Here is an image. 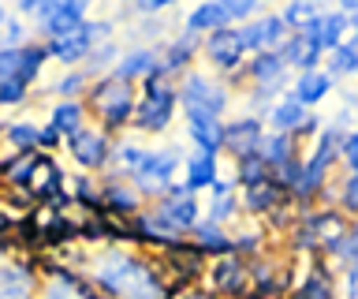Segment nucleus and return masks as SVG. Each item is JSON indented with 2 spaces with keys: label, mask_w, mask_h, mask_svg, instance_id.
<instances>
[{
  "label": "nucleus",
  "mask_w": 358,
  "mask_h": 299,
  "mask_svg": "<svg viewBox=\"0 0 358 299\" xmlns=\"http://www.w3.org/2000/svg\"><path fill=\"white\" fill-rule=\"evenodd\" d=\"M243 75L254 86H287L291 83V71L284 68V60L276 53H254V60H246Z\"/></svg>",
  "instance_id": "nucleus-22"
},
{
  "label": "nucleus",
  "mask_w": 358,
  "mask_h": 299,
  "mask_svg": "<svg viewBox=\"0 0 358 299\" xmlns=\"http://www.w3.org/2000/svg\"><path fill=\"white\" fill-rule=\"evenodd\" d=\"M336 161H343L347 172L358 169V135H355V131H347V135L340 139V153H336Z\"/></svg>",
  "instance_id": "nucleus-42"
},
{
  "label": "nucleus",
  "mask_w": 358,
  "mask_h": 299,
  "mask_svg": "<svg viewBox=\"0 0 358 299\" xmlns=\"http://www.w3.org/2000/svg\"><path fill=\"white\" fill-rule=\"evenodd\" d=\"M0 299H34V270L11 262L0 270Z\"/></svg>",
  "instance_id": "nucleus-29"
},
{
  "label": "nucleus",
  "mask_w": 358,
  "mask_h": 299,
  "mask_svg": "<svg viewBox=\"0 0 358 299\" xmlns=\"http://www.w3.org/2000/svg\"><path fill=\"white\" fill-rule=\"evenodd\" d=\"M67 150H71L78 169L101 172L108 165V158H112V135H105L97 124H86L83 131H75V135L67 139Z\"/></svg>",
  "instance_id": "nucleus-9"
},
{
  "label": "nucleus",
  "mask_w": 358,
  "mask_h": 299,
  "mask_svg": "<svg viewBox=\"0 0 358 299\" xmlns=\"http://www.w3.org/2000/svg\"><path fill=\"white\" fill-rule=\"evenodd\" d=\"M168 299H217L209 292V288H194V284H183V288H172V295Z\"/></svg>",
  "instance_id": "nucleus-44"
},
{
  "label": "nucleus",
  "mask_w": 358,
  "mask_h": 299,
  "mask_svg": "<svg viewBox=\"0 0 358 299\" xmlns=\"http://www.w3.org/2000/svg\"><path fill=\"white\" fill-rule=\"evenodd\" d=\"M243 209L246 214H276V209H287L291 198L280 191V187L273 180H265V183H254V187H243Z\"/></svg>",
  "instance_id": "nucleus-25"
},
{
  "label": "nucleus",
  "mask_w": 358,
  "mask_h": 299,
  "mask_svg": "<svg viewBox=\"0 0 358 299\" xmlns=\"http://www.w3.org/2000/svg\"><path fill=\"white\" fill-rule=\"evenodd\" d=\"M83 105H86V116H94L97 127L105 131V135H112V131L131 124V116H134V86L105 75V79L90 83Z\"/></svg>",
  "instance_id": "nucleus-2"
},
{
  "label": "nucleus",
  "mask_w": 358,
  "mask_h": 299,
  "mask_svg": "<svg viewBox=\"0 0 358 299\" xmlns=\"http://www.w3.org/2000/svg\"><path fill=\"white\" fill-rule=\"evenodd\" d=\"M217 180H220V158H209V153H190V158H187V169H183L187 191H190V195L209 191Z\"/></svg>",
  "instance_id": "nucleus-26"
},
{
  "label": "nucleus",
  "mask_w": 358,
  "mask_h": 299,
  "mask_svg": "<svg viewBox=\"0 0 358 299\" xmlns=\"http://www.w3.org/2000/svg\"><path fill=\"white\" fill-rule=\"evenodd\" d=\"M22 46H30V30L22 19H4V27H0V49H22Z\"/></svg>",
  "instance_id": "nucleus-38"
},
{
  "label": "nucleus",
  "mask_w": 358,
  "mask_h": 299,
  "mask_svg": "<svg viewBox=\"0 0 358 299\" xmlns=\"http://www.w3.org/2000/svg\"><path fill=\"white\" fill-rule=\"evenodd\" d=\"M153 214L161 217L176 236H187V232L201 221V206H198L194 195H187V198H157Z\"/></svg>",
  "instance_id": "nucleus-15"
},
{
  "label": "nucleus",
  "mask_w": 358,
  "mask_h": 299,
  "mask_svg": "<svg viewBox=\"0 0 358 299\" xmlns=\"http://www.w3.org/2000/svg\"><path fill=\"white\" fill-rule=\"evenodd\" d=\"M228 86L220 79H209L206 71H183L176 83V105L183 109L187 120H220L228 113Z\"/></svg>",
  "instance_id": "nucleus-3"
},
{
  "label": "nucleus",
  "mask_w": 358,
  "mask_h": 299,
  "mask_svg": "<svg viewBox=\"0 0 358 299\" xmlns=\"http://www.w3.org/2000/svg\"><path fill=\"white\" fill-rule=\"evenodd\" d=\"M52 90L60 94V102H78V94H86V90H90V79H86V71H83V68H67L60 79L52 83Z\"/></svg>",
  "instance_id": "nucleus-37"
},
{
  "label": "nucleus",
  "mask_w": 358,
  "mask_h": 299,
  "mask_svg": "<svg viewBox=\"0 0 358 299\" xmlns=\"http://www.w3.org/2000/svg\"><path fill=\"white\" fill-rule=\"evenodd\" d=\"M358 71V41L355 38H347L343 46H336L332 53H329V79L336 83V79H347V75H355Z\"/></svg>",
  "instance_id": "nucleus-34"
},
{
  "label": "nucleus",
  "mask_w": 358,
  "mask_h": 299,
  "mask_svg": "<svg viewBox=\"0 0 358 299\" xmlns=\"http://www.w3.org/2000/svg\"><path fill=\"white\" fill-rule=\"evenodd\" d=\"M34 23H38V34L45 41H56L86 23V4H78V0H41V12Z\"/></svg>",
  "instance_id": "nucleus-7"
},
{
  "label": "nucleus",
  "mask_w": 358,
  "mask_h": 299,
  "mask_svg": "<svg viewBox=\"0 0 358 299\" xmlns=\"http://www.w3.org/2000/svg\"><path fill=\"white\" fill-rule=\"evenodd\" d=\"M291 34V30L284 27V19H280V12H262L254 15L250 23L239 27V41L246 53H276L280 41H284Z\"/></svg>",
  "instance_id": "nucleus-10"
},
{
  "label": "nucleus",
  "mask_w": 358,
  "mask_h": 299,
  "mask_svg": "<svg viewBox=\"0 0 358 299\" xmlns=\"http://www.w3.org/2000/svg\"><path fill=\"white\" fill-rule=\"evenodd\" d=\"M268 180V165L257 158V153H250V158H239L235 161V187H254V183H265Z\"/></svg>",
  "instance_id": "nucleus-35"
},
{
  "label": "nucleus",
  "mask_w": 358,
  "mask_h": 299,
  "mask_svg": "<svg viewBox=\"0 0 358 299\" xmlns=\"http://www.w3.org/2000/svg\"><path fill=\"white\" fill-rule=\"evenodd\" d=\"M231 19H228V4L224 0H206V4H198L194 12L187 15V34L194 38H206V34H217V30H228Z\"/></svg>",
  "instance_id": "nucleus-21"
},
{
  "label": "nucleus",
  "mask_w": 358,
  "mask_h": 299,
  "mask_svg": "<svg viewBox=\"0 0 358 299\" xmlns=\"http://www.w3.org/2000/svg\"><path fill=\"white\" fill-rule=\"evenodd\" d=\"M19 68H22V49H0V83L19 79Z\"/></svg>",
  "instance_id": "nucleus-41"
},
{
  "label": "nucleus",
  "mask_w": 358,
  "mask_h": 299,
  "mask_svg": "<svg viewBox=\"0 0 358 299\" xmlns=\"http://www.w3.org/2000/svg\"><path fill=\"white\" fill-rule=\"evenodd\" d=\"M56 142H60V135H56L52 127H38V150H49Z\"/></svg>",
  "instance_id": "nucleus-46"
},
{
  "label": "nucleus",
  "mask_w": 358,
  "mask_h": 299,
  "mask_svg": "<svg viewBox=\"0 0 358 299\" xmlns=\"http://www.w3.org/2000/svg\"><path fill=\"white\" fill-rule=\"evenodd\" d=\"M351 27H355V19H347L343 12H336V8H332V12L324 8L321 19L310 27V38L321 46V53H332L336 46H343V41L351 38Z\"/></svg>",
  "instance_id": "nucleus-17"
},
{
  "label": "nucleus",
  "mask_w": 358,
  "mask_h": 299,
  "mask_svg": "<svg viewBox=\"0 0 358 299\" xmlns=\"http://www.w3.org/2000/svg\"><path fill=\"white\" fill-rule=\"evenodd\" d=\"M41 299H101V295L90 288L86 277H75L71 270H49Z\"/></svg>",
  "instance_id": "nucleus-18"
},
{
  "label": "nucleus",
  "mask_w": 358,
  "mask_h": 299,
  "mask_svg": "<svg viewBox=\"0 0 358 299\" xmlns=\"http://www.w3.org/2000/svg\"><path fill=\"white\" fill-rule=\"evenodd\" d=\"M97 206L105 209V214H123V217H134L138 214V206H142V198L138 191L127 183V180H105V187L97 191Z\"/></svg>",
  "instance_id": "nucleus-20"
},
{
  "label": "nucleus",
  "mask_w": 358,
  "mask_h": 299,
  "mask_svg": "<svg viewBox=\"0 0 358 299\" xmlns=\"http://www.w3.org/2000/svg\"><path fill=\"white\" fill-rule=\"evenodd\" d=\"M276 57L284 60V68L291 71H313L317 64L324 60V53L321 46L310 38V30H302V34H287L284 41H280V49H276Z\"/></svg>",
  "instance_id": "nucleus-14"
},
{
  "label": "nucleus",
  "mask_w": 358,
  "mask_h": 299,
  "mask_svg": "<svg viewBox=\"0 0 358 299\" xmlns=\"http://www.w3.org/2000/svg\"><path fill=\"white\" fill-rule=\"evenodd\" d=\"M86 281L101 299H168L172 295L164 273L153 262H145L131 251H120V247L101 251L86 265Z\"/></svg>",
  "instance_id": "nucleus-1"
},
{
  "label": "nucleus",
  "mask_w": 358,
  "mask_h": 299,
  "mask_svg": "<svg viewBox=\"0 0 358 299\" xmlns=\"http://www.w3.org/2000/svg\"><path fill=\"white\" fill-rule=\"evenodd\" d=\"M209 292L217 299H246L250 292V262L239 254H224L209 270Z\"/></svg>",
  "instance_id": "nucleus-8"
},
{
  "label": "nucleus",
  "mask_w": 358,
  "mask_h": 299,
  "mask_svg": "<svg viewBox=\"0 0 358 299\" xmlns=\"http://www.w3.org/2000/svg\"><path fill=\"white\" fill-rule=\"evenodd\" d=\"M176 86L172 79H150L142 83V94H134V116L131 124L142 135H161L176 120Z\"/></svg>",
  "instance_id": "nucleus-4"
},
{
  "label": "nucleus",
  "mask_w": 358,
  "mask_h": 299,
  "mask_svg": "<svg viewBox=\"0 0 358 299\" xmlns=\"http://www.w3.org/2000/svg\"><path fill=\"white\" fill-rule=\"evenodd\" d=\"M355 209H358V176L347 172V176H343V195H340V214L351 221Z\"/></svg>",
  "instance_id": "nucleus-40"
},
{
  "label": "nucleus",
  "mask_w": 358,
  "mask_h": 299,
  "mask_svg": "<svg viewBox=\"0 0 358 299\" xmlns=\"http://www.w3.org/2000/svg\"><path fill=\"white\" fill-rule=\"evenodd\" d=\"M291 299H336V292H332V273H324V265H313V270L295 284Z\"/></svg>",
  "instance_id": "nucleus-32"
},
{
  "label": "nucleus",
  "mask_w": 358,
  "mask_h": 299,
  "mask_svg": "<svg viewBox=\"0 0 358 299\" xmlns=\"http://www.w3.org/2000/svg\"><path fill=\"white\" fill-rule=\"evenodd\" d=\"M190 236H194V239H187V243H190L198 254H209V258L235 254V239H231L220 225H213V221H198V225L190 228Z\"/></svg>",
  "instance_id": "nucleus-23"
},
{
  "label": "nucleus",
  "mask_w": 358,
  "mask_h": 299,
  "mask_svg": "<svg viewBox=\"0 0 358 299\" xmlns=\"http://www.w3.org/2000/svg\"><path fill=\"white\" fill-rule=\"evenodd\" d=\"M176 169H179V153L176 150H145L138 169L127 176V183L142 195L150 198H164L168 183H176Z\"/></svg>",
  "instance_id": "nucleus-6"
},
{
  "label": "nucleus",
  "mask_w": 358,
  "mask_h": 299,
  "mask_svg": "<svg viewBox=\"0 0 358 299\" xmlns=\"http://www.w3.org/2000/svg\"><path fill=\"white\" fill-rule=\"evenodd\" d=\"M332 86H336V83H332L321 68H313V71H299L295 79L287 83V97H291V102H299V105L310 113L313 105H321L324 97L332 94Z\"/></svg>",
  "instance_id": "nucleus-16"
},
{
  "label": "nucleus",
  "mask_w": 358,
  "mask_h": 299,
  "mask_svg": "<svg viewBox=\"0 0 358 299\" xmlns=\"http://www.w3.org/2000/svg\"><path fill=\"white\" fill-rule=\"evenodd\" d=\"M4 139L19 153H34V150H38V127H34V124H11V127H4Z\"/></svg>",
  "instance_id": "nucleus-39"
},
{
  "label": "nucleus",
  "mask_w": 358,
  "mask_h": 299,
  "mask_svg": "<svg viewBox=\"0 0 358 299\" xmlns=\"http://www.w3.org/2000/svg\"><path fill=\"white\" fill-rule=\"evenodd\" d=\"M239 214V187L231 180H217L209 187V221L213 225H224Z\"/></svg>",
  "instance_id": "nucleus-28"
},
{
  "label": "nucleus",
  "mask_w": 358,
  "mask_h": 299,
  "mask_svg": "<svg viewBox=\"0 0 358 299\" xmlns=\"http://www.w3.org/2000/svg\"><path fill=\"white\" fill-rule=\"evenodd\" d=\"M38 12H41V0H22V4H19V15L38 19Z\"/></svg>",
  "instance_id": "nucleus-47"
},
{
  "label": "nucleus",
  "mask_w": 358,
  "mask_h": 299,
  "mask_svg": "<svg viewBox=\"0 0 358 299\" xmlns=\"http://www.w3.org/2000/svg\"><path fill=\"white\" fill-rule=\"evenodd\" d=\"M306 109H302L299 102H291V97L284 94V97H276L273 105H268V113H265V120H268V127L265 131H276V135H291L295 139L299 131H302V124H306ZM262 120V124H265Z\"/></svg>",
  "instance_id": "nucleus-19"
},
{
  "label": "nucleus",
  "mask_w": 358,
  "mask_h": 299,
  "mask_svg": "<svg viewBox=\"0 0 358 299\" xmlns=\"http://www.w3.org/2000/svg\"><path fill=\"white\" fill-rule=\"evenodd\" d=\"M201 53L209 57V64L224 75H239V64L246 57L243 41H239V27H228V30H217V34H206L201 38Z\"/></svg>",
  "instance_id": "nucleus-12"
},
{
  "label": "nucleus",
  "mask_w": 358,
  "mask_h": 299,
  "mask_svg": "<svg viewBox=\"0 0 358 299\" xmlns=\"http://www.w3.org/2000/svg\"><path fill=\"white\" fill-rule=\"evenodd\" d=\"M262 135H265V124L254 116H239L231 120V124L220 127V153L228 150L235 161L239 158H250V153H257V146H262Z\"/></svg>",
  "instance_id": "nucleus-13"
},
{
  "label": "nucleus",
  "mask_w": 358,
  "mask_h": 299,
  "mask_svg": "<svg viewBox=\"0 0 358 299\" xmlns=\"http://www.w3.org/2000/svg\"><path fill=\"white\" fill-rule=\"evenodd\" d=\"M112 79L120 83H150V79H164L161 75V49L153 46H134L127 57H120L116 64H112Z\"/></svg>",
  "instance_id": "nucleus-11"
},
{
  "label": "nucleus",
  "mask_w": 358,
  "mask_h": 299,
  "mask_svg": "<svg viewBox=\"0 0 358 299\" xmlns=\"http://www.w3.org/2000/svg\"><path fill=\"white\" fill-rule=\"evenodd\" d=\"M198 49H201V38L187 34V30H179V38H172V41L161 49V75H164V79H172V75L187 71V64L194 60Z\"/></svg>",
  "instance_id": "nucleus-24"
},
{
  "label": "nucleus",
  "mask_w": 358,
  "mask_h": 299,
  "mask_svg": "<svg viewBox=\"0 0 358 299\" xmlns=\"http://www.w3.org/2000/svg\"><path fill=\"white\" fill-rule=\"evenodd\" d=\"M27 94H30V86L19 83V79L0 83V105H22V102H27Z\"/></svg>",
  "instance_id": "nucleus-43"
},
{
  "label": "nucleus",
  "mask_w": 358,
  "mask_h": 299,
  "mask_svg": "<svg viewBox=\"0 0 358 299\" xmlns=\"http://www.w3.org/2000/svg\"><path fill=\"white\" fill-rule=\"evenodd\" d=\"M86 120H90V116H86L83 97H78V102H56L52 113H49V127H52L60 139H71L75 131L86 127Z\"/></svg>",
  "instance_id": "nucleus-27"
},
{
  "label": "nucleus",
  "mask_w": 358,
  "mask_h": 299,
  "mask_svg": "<svg viewBox=\"0 0 358 299\" xmlns=\"http://www.w3.org/2000/svg\"><path fill=\"white\" fill-rule=\"evenodd\" d=\"M49 64V53H45L41 41H30V46H22V68H19V83H38L41 68Z\"/></svg>",
  "instance_id": "nucleus-36"
},
{
  "label": "nucleus",
  "mask_w": 358,
  "mask_h": 299,
  "mask_svg": "<svg viewBox=\"0 0 358 299\" xmlns=\"http://www.w3.org/2000/svg\"><path fill=\"white\" fill-rule=\"evenodd\" d=\"M164 8H168V0H138L134 12L138 15H157V12H164Z\"/></svg>",
  "instance_id": "nucleus-45"
},
{
  "label": "nucleus",
  "mask_w": 358,
  "mask_h": 299,
  "mask_svg": "<svg viewBox=\"0 0 358 299\" xmlns=\"http://www.w3.org/2000/svg\"><path fill=\"white\" fill-rule=\"evenodd\" d=\"M112 19H86L83 27H75L71 34H64V38H56V41H41L45 53H49V60L56 64H64V68H78L86 57H90V49L101 46V41H112Z\"/></svg>",
  "instance_id": "nucleus-5"
},
{
  "label": "nucleus",
  "mask_w": 358,
  "mask_h": 299,
  "mask_svg": "<svg viewBox=\"0 0 358 299\" xmlns=\"http://www.w3.org/2000/svg\"><path fill=\"white\" fill-rule=\"evenodd\" d=\"M220 127L224 120H187V135L194 142V153L220 158Z\"/></svg>",
  "instance_id": "nucleus-30"
},
{
  "label": "nucleus",
  "mask_w": 358,
  "mask_h": 299,
  "mask_svg": "<svg viewBox=\"0 0 358 299\" xmlns=\"http://www.w3.org/2000/svg\"><path fill=\"white\" fill-rule=\"evenodd\" d=\"M321 12H324L321 4H310V0H295V4H287L284 12H280V19H284V27L291 30V34H302V30H310L313 23H317Z\"/></svg>",
  "instance_id": "nucleus-33"
},
{
  "label": "nucleus",
  "mask_w": 358,
  "mask_h": 299,
  "mask_svg": "<svg viewBox=\"0 0 358 299\" xmlns=\"http://www.w3.org/2000/svg\"><path fill=\"white\" fill-rule=\"evenodd\" d=\"M4 19H8V12H4V8H0V27H4Z\"/></svg>",
  "instance_id": "nucleus-48"
},
{
  "label": "nucleus",
  "mask_w": 358,
  "mask_h": 299,
  "mask_svg": "<svg viewBox=\"0 0 358 299\" xmlns=\"http://www.w3.org/2000/svg\"><path fill=\"white\" fill-rule=\"evenodd\" d=\"M257 158L268 165V172L276 169V165H284L291 158H299V146L291 135H276V131H265L262 135V146H257Z\"/></svg>",
  "instance_id": "nucleus-31"
}]
</instances>
